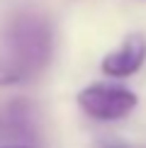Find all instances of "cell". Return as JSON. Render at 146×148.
I'll return each instance as SVG.
<instances>
[{
  "instance_id": "6da1fadb",
  "label": "cell",
  "mask_w": 146,
  "mask_h": 148,
  "mask_svg": "<svg viewBox=\"0 0 146 148\" xmlns=\"http://www.w3.org/2000/svg\"><path fill=\"white\" fill-rule=\"evenodd\" d=\"M51 51H54V32L49 20L39 12H20L10 27L8 63L24 80L39 73L49 63Z\"/></svg>"
},
{
  "instance_id": "7a4b0ae2",
  "label": "cell",
  "mask_w": 146,
  "mask_h": 148,
  "mask_svg": "<svg viewBox=\"0 0 146 148\" xmlns=\"http://www.w3.org/2000/svg\"><path fill=\"white\" fill-rule=\"evenodd\" d=\"M78 107L97 121H117L129 116L139 104L136 92L114 83H93L78 92Z\"/></svg>"
},
{
  "instance_id": "3957f363",
  "label": "cell",
  "mask_w": 146,
  "mask_h": 148,
  "mask_svg": "<svg viewBox=\"0 0 146 148\" xmlns=\"http://www.w3.org/2000/svg\"><path fill=\"white\" fill-rule=\"evenodd\" d=\"M146 63V36L141 32L129 34L122 44L102 58L100 68L110 78H129Z\"/></svg>"
},
{
  "instance_id": "277c9868",
  "label": "cell",
  "mask_w": 146,
  "mask_h": 148,
  "mask_svg": "<svg viewBox=\"0 0 146 148\" xmlns=\"http://www.w3.org/2000/svg\"><path fill=\"white\" fill-rule=\"evenodd\" d=\"M20 73H17L12 66L8 63V61H0V85H15L20 83Z\"/></svg>"
},
{
  "instance_id": "5b68a950",
  "label": "cell",
  "mask_w": 146,
  "mask_h": 148,
  "mask_svg": "<svg viewBox=\"0 0 146 148\" xmlns=\"http://www.w3.org/2000/svg\"><path fill=\"white\" fill-rule=\"evenodd\" d=\"M5 148H32V146H5Z\"/></svg>"
},
{
  "instance_id": "8992f818",
  "label": "cell",
  "mask_w": 146,
  "mask_h": 148,
  "mask_svg": "<svg viewBox=\"0 0 146 148\" xmlns=\"http://www.w3.org/2000/svg\"><path fill=\"white\" fill-rule=\"evenodd\" d=\"M107 148H127V146H107Z\"/></svg>"
}]
</instances>
